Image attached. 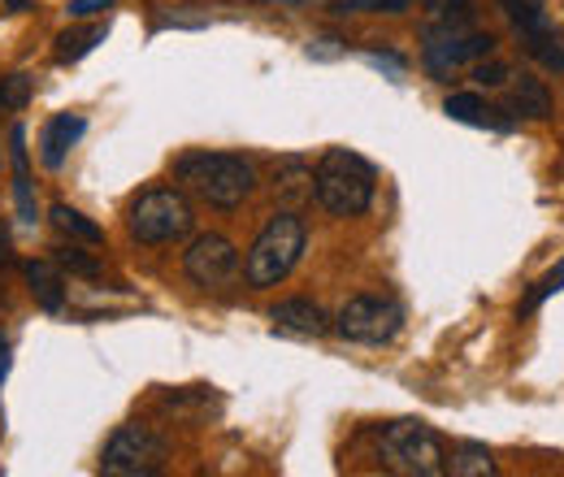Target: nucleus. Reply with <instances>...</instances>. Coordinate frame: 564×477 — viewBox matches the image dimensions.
Returning <instances> with one entry per match:
<instances>
[{
	"label": "nucleus",
	"mask_w": 564,
	"mask_h": 477,
	"mask_svg": "<svg viewBox=\"0 0 564 477\" xmlns=\"http://www.w3.org/2000/svg\"><path fill=\"white\" fill-rule=\"evenodd\" d=\"M274 4H279V0H274ZM282 4H300V0H282Z\"/></svg>",
	"instance_id": "nucleus-31"
},
{
	"label": "nucleus",
	"mask_w": 564,
	"mask_h": 477,
	"mask_svg": "<svg viewBox=\"0 0 564 477\" xmlns=\"http://www.w3.org/2000/svg\"><path fill=\"white\" fill-rule=\"evenodd\" d=\"M503 109L512 118H525V122H547L552 118V91L543 78L534 74H521L508 83V96H503Z\"/></svg>",
	"instance_id": "nucleus-13"
},
{
	"label": "nucleus",
	"mask_w": 564,
	"mask_h": 477,
	"mask_svg": "<svg viewBox=\"0 0 564 477\" xmlns=\"http://www.w3.org/2000/svg\"><path fill=\"white\" fill-rule=\"evenodd\" d=\"M53 261H57L66 273H74V278H100V261H96L91 252H83L78 239L62 243V248H53Z\"/></svg>",
	"instance_id": "nucleus-22"
},
{
	"label": "nucleus",
	"mask_w": 564,
	"mask_h": 477,
	"mask_svg": "<svg viewBox=\"0 0 564 477\" xmlns=\"http://www.w3.org/2000/svg\"><path fill=\"white\" fill-rule=\"evenodd\" d=\"M474 83H478V87H487V91L508 87V83H512V69L503 66V62H482V66H474Z\"/></svg>",
	"instance_id": "nucleus-25"
},
{
	"label": "nucleus",
	"mask_w": 564,
	"mask_h": 477,
	"mask_svg": "<svg viewBox=\"0 0 564 477\" xmlns=\"http://www.w3.org/2000/svg\"><path fill=\"white\" fill-rule=\"evenodd\" d=\"M4 4H9L13 13H22V9H31V0H4Z\"/></svg>",
	"instance_id": "nucleus-30"
},
{
	"label": "nucleus",
	"mask_w": 564,
	"mask_h": 477,
	"mask_svg": "<svg viewBox=\"0 0 564 477\" xmlns=\"http://www.w3.org/2000/svg\"><path fill=\"white\" fill-rule=\"evenodd\" d=\"M304 243H308V230L300 221V213L282 208L265 221V230L257 235V243L248 248V261H243V282L252 291H265V286H279L286 273L300 265L304 257Z\"/></svg>",
	"instance_id": "nucleus-4"
},
{
	"label": "nucleus",
	"mask_w": 564,
	"mask_h": 477,
	"mask_svg": "<svg viewBox=\"0 0 564 477\" xmlns=\"http://www.w3.org/2000/svg\"><path fill=\"white\" fill-rule=\"evenodd\" d=\"M556 291H564V261L552 273H547V278H543V282H539V286H534V291H530L521 304H517V317H530V313H534L543 300H552Z\"/></svg>",
	"instance_id": "nucleus-23"
},
{
	"label": "nucleus",
	"mask_w": 564,
	"mask_h": 477,
	"mask_svg": "<svg viewBox=\"0 0 564 477\" xmlns=\"http://www.w3.org/2000/svg\"><path fill=\"white\" fill-rule=\"evenodd\" d=\"M270 192H274V200H279L282 208L300 213V208L313 200V165L300 161V156H282L279 165H274Z\"/></svg>",
	"instance_id": "nucleus-12"
},
{
	"label": "nucleus",
	"mask_w": 564,
	"mask_h": 477,
	"mask_svg": "<svg viewBox=\"0 0 564 477\" xmlns=\"http://www.w3.org/2000/svg\"><path fill=\"white\" fill-rule=\"evenodd\" d=\"M26 282H31V295L44 313H62L66 304V278H62V265L57 261H26L22 265Z\"/></svg>",
	"instance_id": "nucleus-15"
},
{
	"label": "nucleus",
	"mask_w": 564,
	"mask_h": 477,
	"mask_svg": "<svg viewBox=\"0 0 564 477\" xmlns=\"http://www.w3.org/2000/svg\"><path fill=\"white\" fill-rule=\"evenodd\" d=\"M192 226H196V213L187 205V196L174 187H152L127 208V230L135 243H174L192 235Z\"/></svg>",
	"instance_id": "nucleus-5"
},
{
	"label": "nucleus",
	"mask_w": 564,
	"mask_h": 477,
	"mask_svg": "<svg viewBox=\"0 0 564 477\" xmlns=\"http://www.w3.org/2000/svg\"><path fill=\"white\" fill-rule=\"evenodd\" d=\"M170 460V443L152 430V425H118L105 443L100 456V474L105 477H156Z\"/></svg>",
	"instance_id": "nucleus-6"
},
{
	"label": "nucleus",
	"mask_w": 564,
	"mask_h": 477,
	"mask_svg": "<svg viewBox=\"0 0 564 477\" xmlns=\"http://www.w3.org/2000/svg\"><path fill=\"white\" fill-rule=\"evenodd\" d=\"M525 44V53L534 57V62H543L547 69H564V40L547 26V31H539V35H530V40H521Z\"/></svg>",
	"instance_id": "nucleus-20"
},
{
	"label": "nucleus",
	"mask_w": 564,
	"mask_h": 477,
	"mask_svg": "<svg viewBox=\"0 0 564 477\" xmlns=\"http://www.w3.org/2000/svg\"><path fill=\"white\" fill-rule=\"evenodd\" d=\"M83 131H87V122H83L78 113H57V118L44 127V135H40V156H44V165H48V170H62L66 156H70V148L83 139Z\"/></svg>",
	"instance_id": "nucleus-14"
},
{
	"label": "nucleus",
	"mask_w": 564,
	"mask_h": 477,
	"mask_svg": "<svg viewBox=\"0 0 564 477\" xmlns=\"http://www.w3.org/2000/svg\"><path fill=\"white\" fill-rule=\"evenodd\" d=\"M13 200H18V221L35 226V192H31V174H26V131L13 127Z\"/></svg>",
	"instance_id": "nucleus-16"
},
{
	"label": "nucleus",
	"mask_w": 564,
	"mask_h": 477,
	"mask_svg": "<svg viewBox=\"0 0 564 477\" xmlns=\"http://www.w3.org/2000/svg\"><path fill=\"white\" fill-rule=\"evenodd\" d=\"M270 322H274V330H279V335H291V339H322V335L330 330L326 308H322V304H313V300H304V295H295V300H279V304L270 308Z\"/></svg>",
	"instance_id": "nucleus-10"
},
{
	"label": "nucleus",
	"mask_w": 564,
	"mask_h": 477,
	"mask_svg": "<svg viewBox=\"0 0 564 477\" xmlns=\"http://www.w3.org/2000/svg\"><path fill=\"white\" fill-rule=\"evenodd\" d=\"M178 183L213 208H239L257 192V165L239 152H187L174 165Z\"/></svg>",
	"instance_id": "nucleus-1"
},
{
	"label": "nucleus",
	"mask_w": 564,
	"mask_h": 477,
	"mask_svg": "<svg viewBox=\"0 0 564 477\" xmlns=\"http://www.w3.org/2000/svg\"><path fill=\"white\" fill-rule=\"evenodd\" d=\"M330 326L348 343H369V347H378V343H391L404 330V308H400L391 295H352V300L335 313Z\"/></svg>",
	"instance_id": "nucleus-8"
},
{
	"label": "nucleus",
	"mask_w": 564,
	"mask_h": 477,
	"mask_svg": "<svg viewBox=\"0 0 564 477\" xmlns=\"http://www.w3.org/2000/svg\"><path fill=\"white\" fill-rule=\"evenodd\" d=\"M96 44H105V26H91V31H66L57 40V62H83Z\"/></svg>",
	"instance_id": "nucleus-21"
},
{
	"label": "nucleus",
	"mask_w": 564,
	"mask_h": 477,
	"mask_svg": "<svg viewBox=\"0 0 564 477\" xmlns=\"http://www.w3.org/2000/svg\"><path fill=\"white\" fill-rule=\"evenodd\" d=\"M4 373H9V343L0 339V382H4Z\"/></svg>",
	"instance_id": "nucleus-29"
},
{
	"label": "nucleus",
	"mask_w": 564,
	"mask_h": 477,
	"mask_svg": "<svg viewBox=\"0 0 564 477\" xmlns=\"http://www.w3.org/2000/svg\"><path fill=\"white\" fill-rule=\"evenodd\" d=\"M109 4H113V0H70L66 13H70V18H96V13L109 9Z\"/></svg>",
	"instance_id": "nucleus-26"
},
{
	"label": "nucleus",
	"mask_w": 564,
	"mask_h": 477,
	"mask_svg": "<svg viewBox=\"0 0 564 477\" xmlns=\"http://www.w3.org/2000/svg\"><path fill=\"white\" fill-rule=\"evenodd\" d=\"M378 460H382V469L404 477L447 474V447H443L438 430L417 416H400L378 430Z\"/></svg>",
	"instance_id": "nucleus-3"
},
{
	"label": "nucleus",
	"mask_w": 564,
	"mask_h": 477,
	"mask_svg": "<svg viewBox=\"0 0 564 477\" xmlns=\"http://www.w3.org/2000/svg\"><path fill=\"white\" fill-rule=\"evenodd\" d=\"M53 226H57L66 239H78V243H100V239H105V230H100L96 221H87V217L70 205H53Z\"/></svg>",
	"instance_id": "nucleus-19"
},
{
	"label": "nucleus",
	"mask_w": 564,
	"mask_h": 477,
	"mask_svg": "<svg viewBox=\"0 0 564 477\" xmlns=\"http://www.w3.org/2000/svg\"><path fill=\"white\" fill-rule=\"evenodd\" d=\"M447 474L452 477H495L499 465L482 443H456L452 456H447Z\"/></svg>",
	"instance_id": "nucleus-17"
},
{
	"label": "nucleus",
	"mask_w": 564,
	"mask_h": 477,
	"mask_svg": "<svg viewBox=\"0 0 564 477\" xmlns=\"http://www.w3.org/2000/svg\"><path fill=\"white\" fill-rule=\"evenodd\" d=\"M26 96H31V78H26V74H9V78H0V105H4V109H22Z\"/></svg>",
	"instance_id": "nucleus-24"
},
{
	"label": "nucleus",
	"mask_w": 564,
	"mask_h": 477,
	"mask_svg": "<svg viewBox=\"0 0 564 477\" xmlns=\"http://www.w3.org/2000/svg\"><path fill=\"white\" fill-rule=\"evenodd\" d=\"M409 4H413V0H378V9H382V13H404Z\"/></svg>",
	"instance_id": "nucleus-28"
},
{
	"label": "nucleus",
	"mask_w": 564,
	"mask_h": 477,
	"mask_svg": "<svg viewBox=\"0 0 564 477\" xmlns=\"http://www.w3.org/2000/svg\"><path fill=\"white\" fill-rule=\"evenodd\" d=\"M373 192H378V170L352 148H330L313 170V200L335 217H360L373 205Z\"/></svg>",
	"instance_id": "nucleus-2"
},
{
	"label": "nucleus",
	"mask_w": 564,
	"mask_h": 477,
	"mask_svg": "<svg viewBox=\"0 0 564 477\" xmlns=\"http://www.w3.org/2000/svg\"><path fill=\"white\" fill-rule=\"evenodd\" d=\"M443 113H447L452 122L482 127V131H512V122H517L508 109H495V105H487L478 91H456V96H447V100H443Z\"/></svg>",
	"instance_id": "nucleus-11"
},
{
	"label": "nucleus",
	"mask_w": 564,
	"mask_h": 477,
	"mask_svg": "<svg viewBox=\"0 0 564 477\" xmlns=\"http://www.w3.org/2000/svg\"><path fill=\"white\" fill-rule=\"evenodd\" d=\"M499 4H503V13L512 18V26H517L521 40H530V35H539V31L552 26L547 13H543V0H499Z\"/></svg>",
	"instance_id": "nucleus-18"
},
{
	"label": "nucleus",
	"mask_w": 564,
	"mask_h": 477,
	"mask_svg": "<svg viewBox=\"0 0 564 477\" xmlns=\"http://www.w3.org/2000/svg\"><path fill=\"white\" fill-rule=\"evenodd\" d=\"M495 53V40L491 35H482V31H469V18H465V9H460V18L452 22V13L438 22V26H430V35H425V66L434 78H452L460 66H474V62H487Z\"/></svg>",
	"instance_id": "nucleus-7"
},
{
	"label": "nucleus",
	"mask_w": 564,
	"mask_h": 477,
	"mask_svg": "<svg viewBox=\"0 0 564 477\" xmlns=\"http://www.w3.org/2000/svg\"><path fill=\"white\" fill-rule=\"evenodd\" d=\"M183 273L205 291H221L239 278V248L226 235H200L183 252Z\"/></svg>",
	"instance_id": "nucleus-9"
},
{
	"label": "nucleus",
	"mask_w": 564,
	"mask_h": 477,
	"mask_svg": "<svg viewBox=\"0 0 564 477\" xmlns=\"http://www.w3.org/2000/svg\"><path fill=\"white\" fill-rule=\"evenodd\" d=\"M9 261H13V239H9V226L0 217V265H9Z\"/></svg>",
	"instance_id": "nucleus-27"
}]
</instances>
